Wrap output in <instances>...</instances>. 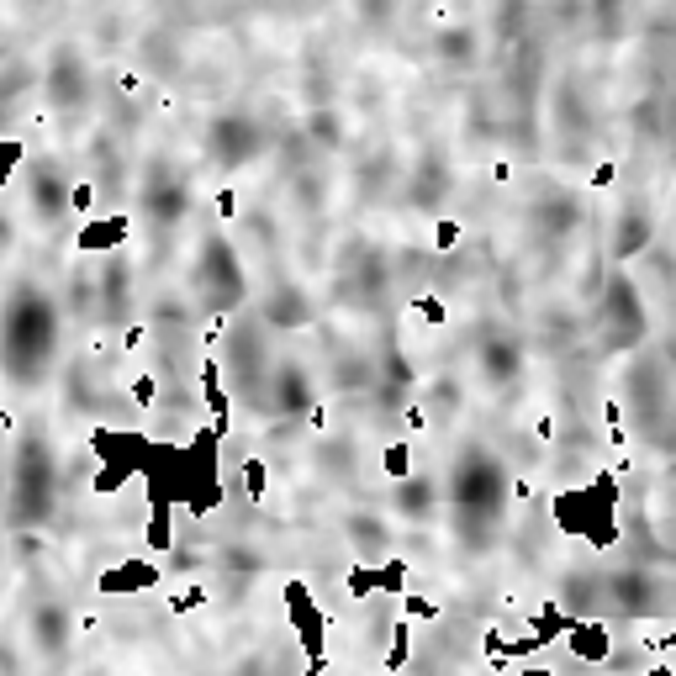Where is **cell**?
I'll use <instances>...</instances> for the list:
<instances>
[{"label": "cell", "instance_id": "cell-1", "mask_svg": "<svg viewBox=\"0 0 676 676\" xmlns=\"http://www.w3.org/2000/svg\"><path fill=\"white\" fill-rule=\"evenodd\" d=\"M555 523L566 534L592 539L597 550H608V544L618 539V486H613V476H597L587 492L555 497Z\"/></svg>", "mask_w": 676, "mask_h": 676}, {"label": "cell", "instance_id": "cell-2", "mask_svg": "<svg viewBox=\"0 0 676 676\" xmlns=\"http://www.w3.org/2000/svg\"><path fill=\"white\" fill-rule=\"evenodd\" d=\"M127 238H133V217L127 212H101V217H85V228L74 233V249L90 254V259H111L127 249Z\"/></svg>", "mask_w": 676, "mask_h": 676}, {"label": "cell", "instance_id": "cell-3", "mask_svg": "<svg viewBox=\"0 0 676 676\" xmlns=\"http://www.w3.org/2000/svg\"><path fill=\"white\" fill-rule=\"evenodd\" d=\"M286 608H291V624H296V645H302V655H307V661H317V655H328V645H323V629H328V618H323V608L312 603V592L302 587V581H291V587H286Z\"/></svg>", "mask_w": 676, "mask_h": 676}, {"label": "cell", "instance_id": "cell-4", "mask_svg": "<svg viewBox=\"0 0 676 676\" xmlns=\"http://www.w3.org/2000/svg\"><path fill=\"white\" fill-rule=\"evenodd\" d=\"M566 640V650L576 655L581 666H608L613 661V629L608 618H571V629L560 634Z\"/></svg>", "mask_w": 676, "mask_h": 676}, {"label": "cell", "instance_id": "cell-5", "mask_svg": "<svg viewBox=\"0 0 676 676\" xmlns=\"http://www.w3.org/2000/svg\"><path fill=\"white\" fill-rule=\"evenodd\" d=\"M154 587H159L154 560H122V566L96 576V592H106V597H133V592H154Z\"/></svg>", "mask_w": 676, "mask_h": 676}, {"label": "cell", "instance_id": "cell-6", "mask_svg": "<svg viewBox=\"0 0 676 676\" xmlns=\"http://www.w3.org/2000/svg\"><path fill=\"white\" fill-rule=\"evenodd\" d=\"M196 391H201L206 412H212V434L222 439V434H228V418H233V402H228V386H222V360H217V354H206V360H201Z\"/></svg>", "mask_w": 676, "mask_h": 676}, {"label": "cell", "instance_id": "cell-7", "mask_svg": "<svg viewBox=\"0 0 676 676\" xmlns=\"http://www.w3.org/2000/svg\"><path fill=\"white\" fill-rule=\"evenodd\" d=\"M344 534L354 544V555H370L375 566L381 560H391V529L381 523V513H349L344 518Z\"/></svg>", "mask_w": 676, "mask_h": 676}, {"label": "cell", "instance_id": "cell-8", "mask_svg": "<svg viewBox=\"0 0 676 676\" xmlns=\"http://www.w3.org/2000/svg\"><path fill=\"white\" fill-rule=\"evenodd\" d=\"M32 640H37V650L43 655H53V661H59V655L69 650V624H64V608H37V618H32Z\"/></svg>", "mask_w": 676, "mask_h": 676}, {"label": "cell", "instance_id": "cell-9", "mask_svg": "<svg viewBox=\"0 0 676 676\" xmlns=\"http://www.w3.org/2000/svg\"><path fill=\"white\" fill-rule=\"evenodd\" d=\"M391 507H402L407 518H428V513H434V481H423V476L397 481V497H391Z\"/></svg>", "mask_w": 676, "mask_h": 676}, {"label": "cell", "instance_id": "cell-10", "mask_svg": "<svg viewBox=\"0 0 676 676\" xmlns=\"http://www.w3.org/2000/svg\"><path fill=\"white\" fill-rule=\"evenodd\" d=\"M312 402V386H307V370L302 365H296V360H286V365H280V412H302Z\"/></svg>", "mask_w": 676, "mask_h": 676}, {"label": "cell", "instance_id": "cell-11", "mask_svg": "<svg viewBox=\"0 0 676 676\" xmlns=\"http://www.w3.org/2000/svg\"><path fill=\"white\" fill-rule=\"evenodd\" d=\"M169 502H175V497H169L164 486H154V507H148V534H143L154 555L169 550Z\"/></svg>", "mask_w": 676, "mask_h": 676}, {"label": "cell", "instance_id": "cell-12", "mask_svg": "<svg viewBox=\"0 0 676 676\" xmlns=\"http://www.w3.org/2000/svg\"><path fill=\"white\" fill-rule=\"evenodd\" d=\"M386 634H391V640H386V676H402L412 666V634H418V629L402 618V624H391Z\"/></svg>", "mask_w": 676, "mask_h": 676}, {"label": "cell", "instance_id": "cell-13", "mask_svg": "<svg viewBox=\"0 0 676 676\" xmlns=\"http://www.w3.org/2000/svg\"><path fill=\"white\" fill-rule=\"evenodd\" d=\"M206 603H212V587L206 581H185V587L169 592V618H196Z\"/></svg>", "mask_w": 676, "mask_h": 676}, {"label": "cell", "instance_id": "cell-14", "mask_svg": "<svg viewBox=\"0 0 676 676\" xmlns=\"http://www.w3.org/2000/svg\"><path fill=\"white\" fill-rule=\"evenodd\" d=\"M381 476L397 486V481H407V476H418V465H412V444L407 439H391L386 449H381Z\"/></svg>", "mask_w": 676, "mask_h": 676}, {"label": "cell", "instance_id": "cell-15", "mask_svg": "<svg viewBox=\"0 0 676 676\" xmlns=\"http://www.w3.org/2000/svg\"><path fill=\"white\" fill-rule=\"evenodd\" d=\"M243 492H249V502H254V507L265 502V492H270V465L259 460V455L243 460Z\"/></svg>", "mask_w": 676, "mask_h": 676}, {"label": "cell", "instance_id": "cell-16", "mask_svg": "<svg viewBox=\"0 0 676 676\" xmlns=\"http://www.w3.org/2000/svg\"><path fill=\"white\" fill-rule=\"evenodd\" d=\"M375 571H381V592H386V597H402V592H407V560H402V555L381 560Z\"/></svg>", "mask_w": 676, "mask_h": 676}, {"label": "cell", "instance_id": "cell-17", "mask_svg": "<svg viewBox=\"0 0 676 676\" xmlns=\"http://www.w3.org/2000/svg\"><path fill=\"white\" fill-rule=\"evenodd\" d=\"M402 613H407V624H434V618L444 613L434 597H418V592H402Z\"/></svg>", "mask_w": 676, "mask_h": 676}, {"label": "cell", "instance_id": "cell-18", "mask_svg": "<svg viewBox=\"0 0 676 676\" xmlns=\"http://www.w3.org/2000/svg\"><path fill=\"white\" fill-rule=\"evenodd\" d=\"M127 391H133V402H138V412H154V402H159V375H148V370H138L133 381H127Z\"/></svg>", "mask_w": 676, "mask_h": 676}, {"label": "cell", "instance_id": "cell-19", "mask_svg": "<svg viewBox=\"0 0 676 676\" xmlns=\"http://www.w3.org/2000/svg\"><path fill=\"white\" fill-rule=\"evenodd\" d=\"M344 587H349V597H375V592H381V571H375V566H354Z\"/></svg>", "mask_w": 676, "mask_h": 676}, {"label": "cell", "instance_id": "cell-20", "mask_svg": "<svg viewBox=\"0 0 676 676\" xmlns=\"http://www.w3.org/2000/svg\"><path fill=\"white\" fill-rule=\"evenodd\" d=\"M412 312H418L428 328H444V323H449V307H444V296H418V302H412Z\"/></svg>", "mask_w": 676, "mask_h": 676}, {"label": "cell", "instance_id": "cell-21", "mask_svg": "<svg viewBox=\"0 0 676 676\" xmlns=\"http://www.w3.org/2000/svg\"><path fill=\"white\" fill-rule=\"evenodd\" d=\"M460 238H465V228H460L455 217H439V222H434V249H439V254H449Z\"/></svg>", "mask_w": 676, "mask_h": 676}, {"label": "cell", "instance_id": "cell-22", "mask_svg": "<svg viewBox=\"0 0 676 676\" xmlns=\"http://www.w3.org/2000/svg\"><path fill=\"white\" fill-rule=\"evenodd\" d=\"M90 206H96V185H90V180H74V185H69V212H90Z\"/></svg>", "mask_w": 676, "mask_h": 676}, {"label": "cell", "instance_id": "cell-23", "mask_svg": "<svg viewBox=\"0 0 676 676\" xmlns=\"http://www.w3.org/2000/svg\"><path fill=\"white\" fill-rule=\"evenodd\" d=\"M217 217H222V222L238 217V191H233V185H228V191H217Z\"/></svg>", "mask_w": 676, "mask_h": 676}, {"label": "cell", "instance_id": "cell-24", "mask_svg": "<svg viewBox=\"0 0 676 676\" xmlns=\"http://www.w3.org/2000/svg\"><path fill=\"white\" fill-rule=\"evenodd\" d=\"M613 180H618L613 164H597V169H592V185H613Z\"/></svg>", "mask_w": 676, "mask_h": 676}, {"label": "cell", "instance_id": "cell-25", "mask_svg": "<svg viewBox=\"0 0 676 676\" xmlns=\"http://www.w3.org/2000/svg\"><path fill=\"white\" fill-rule=\"evenodd\" d=\"M518 676H555V671H550V666H523Z\"/></svg>", "mask_w": 676, "mask_h": 676}, {"label": "cell", "instance_id": "cell-26", "mask_svg": "<svg viewBox=\"0 0 676 676\" xmlns=\"http://www.w3.org/2000/svg\"><path fill=\"white\" fill-rule=\"evenodd\" d=\"M650 676H671V666H666V661H655V666H650Z\"/></svg>", "mask_w": 676, "mask_h": 676}]
</instances>
